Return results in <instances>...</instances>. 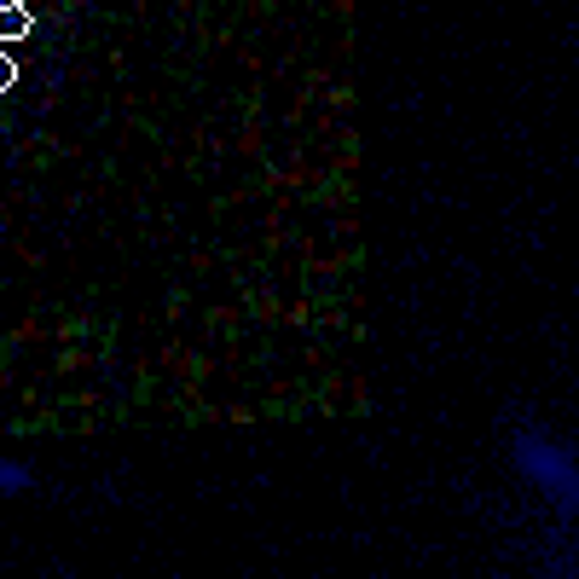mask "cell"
<instances>
[{
	"label": "cell",
	"instance_id": "cell-3",
	"mask_svg": "<svg viewBox=\"0 0 579 579\" xmlns=\"http://www.w3.org/2000/svg\"><path fill=\"white\" fill-rule=\"evenodd\" d=\"M6 6H12V0H0V12H6Z\"/></svg>",
	"mask_w": 579,
	"mask_h": 579
},
{
	"label": "cell",
	"instance_id": "cell-2",
	"mask_svg": "<svg viewBox=\"0 0 579 579\" xmlns=\"http://www.w3.org/2000/svg\"><path fill=\"white\" fill-rule=\"evenodd\" d=\"M6 87H18V64L0 53V93H6Z\"/></svg>",
	"mask_w": 579,
	"mask_h": 579
},
{
	"label": "cell",
	"instance_id": "cell-1",
	"mask_svg": "<svg viewBox=\"0 0 579 579\" xmlns=\"http://www.w3.org/2000/svg\"><path fill=\"white\" fill-rule=\"evenodd\" d=\"M29 24H35V18H29V6H24V0H12V6L0 12V41H24Z\"/></svg>",
	"mask_w": 579,
	"mask_h": 579
}]
</instances>
